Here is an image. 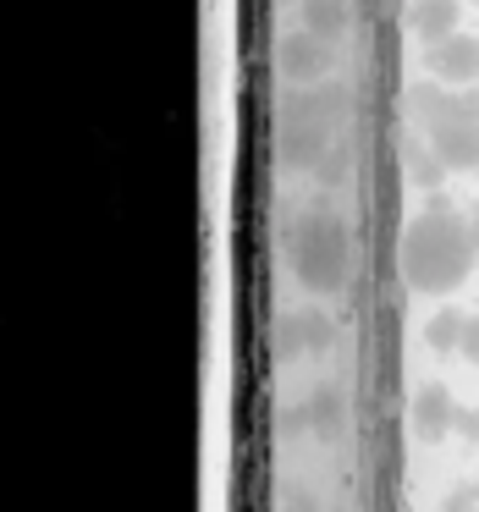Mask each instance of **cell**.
<instances>
[{"label":"cell","instance_id":"obj_1","mask_svg":"<svg viewBox=\"0 0 479 512\" xmlns=\"http://www.w3.org/2000/svg\"><path fill=\"white\" fill-rule=\"evenodd\" d=\"M474 248H479V221H463L446 204H435L402 237V276L419 292H452L468 276Z\"/></svg>","mask_w":479,"mask_h":512},{"label":"cell","instance_id":"obj_2","mask_svg":"<svg viewBox=\"0 0 479 512\" xmlns=\"http://www.w3.org/2000/svg\"><path fill=\"white\" fill-rule=\"evenodd\" d=\"M430 72L441 83H474L479 78V39H468V34H446V39H435L430 45Z\"/></svg>","mask_w":479,"mask_h":512},{"label":"cell","instance_id":"obj_3","mask_svg":"<svg viewBox=\"0 0 479 512\" xmlns=\"http://www.w3.org/2000/svg\"><path fill=\"white\" fill-rule=\"evenodd\" d=\"M298 270H303V281L325 287V281L342 270V237L325 232V226H309V232H298Z\"/></svg>","mask_w":479,"mask_h":512},{"label":"cell","instance_id":"obj_4","mask_svg":"<svg viewBox=\"0 0 479 512\" xmlns=\"http://www.w3.org/2000/svg\"><path fill=\"white\" fill-rule=\"evenodd\" d=\"M413 424H419V435H430V441H441L446 430H457V402L446 386H424L419 402H413Z\"/></svg>","mask_w":479,"mask_h":512},{"label":"cell","instance_id":"obj_5","mask_svg":"<svg viewBox=\"0 0 479 512\" xmlns=\"http://www.w3.org/2000/svg\"><path fill=\"white\" fill-rule=\"evenodd\" d=\"M413 28H419L430 45L446 34H457V6L452 0H419V6H413Z\"/></svg>","mask_w":479,"mask_h":512},{"label":"cell","instance_id":"obj_6","mask_svg":"<svg viewBox=\"0 0 479 512\" xmlns=\"http://www.w3.org/2000/svg\"><path fill=\"white\" fill-rule=\"evenodd\" d=\"M463 325H468V314H457V309H441L430 320V347H441V353H452V347H463Z\"/></svg>","mask_w":479,"mask_h":512},{"label":"cell","instance_id":"obj_7","mask_svg":"<svg viewBox=\"0 0 479 512\" xmlns=\"http://www.w3.org/2000/svg\"><path fill=\"white\" fill-rule=\"evenodd\" d=\"M457 353L479 364V314H468V325H463V347H457Z\"/></svg>","mask_w":479,"mask_h":512},{"label":"cell","instance_id":"obj_8","mask_svg":"<svg viewBox=\"0 0 479 512\" xmlns=\"http://www.w3.org/2000/svg\"><path fill=\"white\" fill-rule=\"evenodd\" d=\"M457 430H463L468 441H479V408H457Z\"/></svg>","mask_w":479,"mask_h":512}]
</instances>
